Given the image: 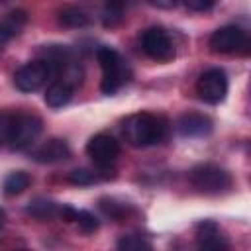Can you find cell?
Returning <instances> with one entry per match:
<instances>
[{"label":"cell","mask_w":251,"mask_h":251,"mask_svg":"<svg viewBox=\"0 0 251 251\" xmlns=\"http://www.w3.org/2000/svg\"><path fill=\"white\" fill-rule=\"evenodd\" d=\"M31 157L37 163H59V161H65L71 157V147L65 139L53 137V139H47L45 143H41L37 149H33Z\"/></svg>","instance_id":"obj_12"},{"label":"cell","mask_w":251,"mask_h":251,"mask_svg":"<svg viewBox=\"0 0 251 251\" xmlns=\"http://www.w3.org/2000/svg\"><path fill=\"white\" fill-rule=\"evenodd\" d=\"M122 133L131 147H151L165 139L167 122L161 116L149 112H137L124 120Z\"/></svg>","instance_id":"obj_1"},{"label":"cell","mask_w":251,"mask_h":251,"mask_svg":"<svg viewBox=\"0 0 251 251\" xmlns=\"http://www.w3.org/2000/svg\"><path fill=\"white\" fill-rule=\"evenodd\" d=\"M31 184V176L25 171H14L4 180V194L6 196H18Z\"/></svg>","instance_id":"obj_15"},{"label":"cell","mask_w":251,"mask_h":251,"mask_svg":"<svg viewBox=\"0 0 251 251\" xmlns=\"http://www.w3.org/2000/svg\"><path fill=\"white\" fill-rule=\"evenodd\" d=\"M210 49L214 53H226V55H247L251 49V39L247 31L239 25H224L218 27L210 35Z\"/></svg>","instance_id":"obj_5"},{"label":"cell","mask_w":251,"mask_h":251,"mask_svg":"<svg viewBox=\"0 0 251 251\" xmlns=\"http://www.w3.org/2000/svg\"><path fill=\"white\" fill-rule=\"evenodd\" d=\"M100 210H102L106 216H110L112 220H122V218L127 216L129 206L124 204V202H118L116 198H102V200H100Z\"/></svg>","instance_id":"obj_21"},{"label":"cell","mask_w":251,"mask_h":251,"mask_svg":"<svg viewBox=\"0 0 251 251\" xmlns=\"http://www.w3.org/2000/svg\"><path fill=\"white\" fill-rule=\"evenodd\" d=\"M75 222L80 226L82 231L86 233H92L98 229V218L94 214H90L88 210H76V216H75Z\"/></svg>","instance_id":"obj_22"},{"label":"cell","mask_w":251,"mask_h":251,"mask_svg":"<svg viewBox=\"0 0 251 251\" xmlns=\"http://www.w3.org/2000/svg\"><path fill=\"white\" fill-rule=\"evenodd\" d=\"M59 20L67 27H84V25H88L90 16L76 6H67L59 12Z\"/></svg>","instance_id":"obj_17"},{"label":"cell","mask_w":251,"mask_h":251,"mask_svg":"<svg viewBox=\"0 0 251 251\" xmlns=\"http://www.w3.org/2000/svg\"><path fill=\"white\" fill-rule=\"evenodd\" d=\"M41 129H43L41 118H37L35 114H27V112L14 114L12 129H10V139H8L10 149H14V151L29 149L35 143V139L39 137Z\"/></svg>","instance_id":"obj_4"},{"label":"cell","mask_w":251,"mask_h":251,"mask_svg":"<svg viewBox=\"0 0 251 251\" xmlns=\"http://www.w3.org/2000/svg\"><path fill=\"white\" fill-rule=\"evenodd\" d=\"M98 178H114V176L108 175V173H96V171H88V169H75L67 175V180L71 184H76V186L94 184Z\"/></svg>","instance_id":"obj_18"},{"label":"cell","mask_w":251,"mask_h":251,"mask_svg":"<svg viewBox=\"0 0 251 251\" xmlns=\"http://www.w3.org/2000/svg\"><path fill=\"white\" fill-rule=\"evenodd\" d=\"M102 24L106 27H114L124 20V2H108L102 10Z\"/></svg>","instance_id":"obj_20"},{"label":"cell","mask_w":251,"mask_h":251,"mask_svg":"<svg viewBox=\"0 0 251 251\" xmlns=\"http://www.w3.org/2000/svg\"><path fill=\"white\" fill-rule=\"evenodd\" d=\"M25 212L31 214L37 220H49V218H53V216L59 214V206L53 200H47V198H33L27 204Z\"/></svg>","instance_id":"obj_16"},{"label":"cell","mask_w":251,"mask_h":251,"mask_svg":"<svg viewBox=\"0 0 251 251\" xmlns=\"http://www.w3.org/2000/svg\"><path fill=\"white\" fill-rule=\"evenodd\" d=\"M151 4H153V6H159V8H175V6H176V2H175V0H169V2H163V0H153Z\"/></svg>","instance_id":"obj_25"},{"label":"cell","mask_w":251,"mask_h":251,"mask_svg":"<svg viewBox=\"0 0 251 251\" xmlns=\"http://www.w3.org/2000/svg\"><path fill=\"white\" fill-rule=\"evenodd\" d=\"M4 224H6V212L0 208V229L4 227Z\"/></svg>","instance_id":"obj_26"},{"label":"cell","mask_w":251,"mask_h":251,"mask_svg":"<svg viewBox=\"0 0 251 251\" xmlns=\"http://www.w3.org/2000/svg\"><path fill=\"white\" fill-rule=\"evenodd\" d=\"M141 47L147 57H151L153 61H161V63H167V61L175 59V55H176L175 43L163 27L145 29L141 35Z\"/></svg>","instance_id":"obj_7"},{"label":"cell","mask_w":251,"mask_h":251,"mask_svg":"<svg viewBox=\"0 0 251 251\" xmlns=\"http://www.w3.org/2000/svg\"><path fill=\"white\" fill-rule=\"evenodd\" d=\"M198 96L208 104H220L227 94V75L220 67L204 71L196 80Z\"/></svg>","instance_id":"obj_6"},{"label":"cell","mask_w":251,"mask_h":251,"mask_svg":"<svg viewBox=\"0 0 251 251\" xmlns=\"http://www.w3.org/2000/svg\"><path fill=\"white\" fill-rule=\"evenodd\" d=\"M118 251H151V243L139 233H129L120 237Z\"/></svg>","instance_id":"obj_19"},{"label":"cell","mask_w":251,"mask_h":251,"mask_svg":"<svg viewBox=\"0 0 251 251\" xmlns=\"http://www.w3.org/2000/svg\"><path fill=\"white\" fill-rule=\"evenodd\" d=\"M184 6L192 12H208L214 8V2L212 0H186Z\"/></svg>","instance_id":"obj_24"},{"label":"cell","mask_w":251,"mask_h":251,"mask_svg":"<svg viewBox=\"0 0 251 251\" xmlns=\"http://www.w3.org/2000/svg\"><path fill=\"white\" fill-rule=\"evenodd\" d=\"M96 59H98L100 69H102V84H100L102 92L104 94H116L131 76L127 63L112 47H98Z\"/></svg>","instance_id":"obj_2"},{"label":"cell","mask_w":251,"mask_h":251,"mask_svg":"<svg viewBox=\"0 0 251 251\" xmlns=\"http://www.w3.org/2000/svg\"><path fill=\"white\" fill-rule=\"evenodd\" d=\"M214 124L206 114H198V112H188L182 114L176 122V129L182 137H204L212 131Z\"/></svg>","instance_id":"obj_11"},{"label":"cell","mask_w":251,"mask_h":251,"mask_svg":"<svg viewBox=\"0 0 251 251\" xmlns=\"http://www.w3.org/2000/svg\"><path fill=\"white\" fill-rule=\"evenodd\" d=\"M196 251H229V241L216 222L206 220L196 226Z\"/></svg>","instance_id":"obj_10"},{"label":"cell","mask_w":251,"mask_h":251,"mask_svg":"<svg viewBox=\"0 0 251 251\" xmlns=\"http://www.w3.org/2000/svg\"><path fill=\"white\" fill-rule=\"evenodd\" d=\"M51 69L49 65L43 61V59H35V61H29L25 65H22L16 75H14V84L18 90L22 92H35L39 90L47 78H51Z\"/></svg>","instance_id":"obj_9"},{"label":"cell","mask_w":251,"mask_h":251,"mask_svg":"<svg viewBox=\"0 0 251 251\" xmlns=\"http://www.w3.org/2000/svg\"><path fill=\"white\" fill-rule=\"evenodd\" d=\"M25 22H27V14L24 10H14L0 20V51L10 39H14L24 29Z\"/></svg>","instance_id":"obj_13"},{"label":"cell","mask_w":251,"mask_h":251,"mask_svg":"<svg viewBox=\"0 0 251 251\" xmlns=\"http://www.w3.org/2000/svg\"><path fill=\"white\" fill-rule=\"evenodd\" d=\"M20 251H27V249H20Z\"/></svg>","instance_id":"obj_27"},{"label":"cell","mask_w":251,"mask_h":251,"mask_svg":"<svg viewBox=\"0 0 251 251\" xmlns=\"http://www.w3.org/2000/svg\"><path fill=\"white\" fill-rule=\"evenodd\" d=\"M120 151H122L120 149V143L112 135H108V133H96L86 143L88 157L102 171H108L116 163V159L120 157Z\"/></svg>","instance_id":"obj_8"},{"label":"cell","mask_w":251,"mask_h":251,"mask_svg":"<svg viewBox=\"0 0 251 251\" xmlns=\"http://www.w3.org/2000/svg\"><path fill=\"white\" fill-rule=\"evenodd\" d=\"M73 92H75V88L71 84H67L63 80H55V82L49 84V88L45 92V102L51 108H63L65 104L71 102Z\"/></svg>","instance_id":"obj_14"},{"label":"cell","mask_w":251,"mask_h":251,"mask_svg":"<svg viewBox=\"0 0 251 251\" xmlns=\"http://www.w3.org/2000/svg\"><path fill=\"white\" fill-rule=\"evenodd\" d=\"M12 120H14V114L0 112V145H8L10 129H12Z\"/></svg>","instance_id":"obj_23"},{"label":"cell","mask_w":251,"mask_h":251,"mask_svg":"<svg viewBox=\"0 0 251 251\" xmlns=\"http://www.w3.org/2000/svg\"><path fill=\"white\" fill-rule=\"evenodd\" d=\"M188 178L192 182V186L204 194H222L226 190L231 188L233 184V178L231 175L220 167V165H214V163H200L196 165L190 173H188Z\"/></svg>","instance_id":"obj_3"}]
</instances>
